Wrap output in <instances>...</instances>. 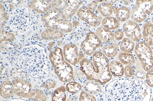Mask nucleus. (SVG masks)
<instances>
[{"instance_id": "1", "label": "nucleus", "mask_w": 153, "mask_h": 101, "mask_svg": "<svg viewBox=\"0 0 153 101\" xmlns=\"http://www.w3.org/2000/svg\"><path fill=\"white\" fill-rule=\"evenodd\" d=\"M105 101H150L151 88L146 81L119 78L110 81L104 89Z\"/></svg>"}, {"instance_id": "2", "label": "nucleus", "mask_w": 153, "mask_h": 101, "mask_svg": "<svg viewBox=\"0 0 153 101\" xmlns=\"http://www.w3.org/2000/svg\"><path fill=\"white\" fill-rule=\"evenodd\" d=\"M49 64L45 48L38 45H30L23 48L18 60L19 68L35 78L48 77L50 72Z\"/></svg>"}, {"instance_id": "3", "label": "nucleus", "mask_w": 153, "mask_h": 101, "mask_svg": "<svg viewBox=\"0 0 153 101\" xmlns=\"http://www.w3.org/2000/svg\"><path fill=\"white\" fill-rule=\"evenodd\" d=\"M36 20L37 18L33 14L31 9L22 6L11 11L8 23L13 31L23 34L30 29Z\"/></svg>"}, {"instance_id": "4", "label": "nucleus", "mask_w": 153, "mask_h": 101, "mask_svg": "<svg viewBox=\"0 0 153 101\" xmlns=\"http://www.w3.org/2000/svg\"><path fill=\"white\" fill-rule=\"evenodd\" d=\"M49 60L54 69L55 74L63 83H68L74 79V68L66 61L60 47L55 48L49 55Z\"/></svg>"}, {"instance_id": "5", "label": "nucleus", "mask_w": 153, "mask_h": 101, "mask_svg": "<svg viewBox=\"0 0 153 101\" xmlns=\"http://www.w3.org/2000/svg\"><path fill=\"white\" fill-rule=\"evenodd\" d=\"M42 20L47 28L56 30L64 34L70 33L73 30L72 22L61 18L58 8H52L43 15Z\"/></svg>"}, {"instance_id": "6", "label": "nucleus", "mask_w": 153, "mask_h": 101, "mask_svg": "<svg viewBox=\"0 0 153 101\" xmlns=\"http://www.w3.org/2000/svg\"><path fill=\"white\" fill-rule=\"evenodd\" d=\"M92 61L96 69L97 73L94 80L102 85L110 82L112 75L109 70V59L102 53L97 50L92 56Z\"/></svg>"}, {"instance_id": "7", "label": "nucleus", "mask_w": 153, "mask_h": 101, "mask_svg": "<svg viewBox=\"0 0 153 101\" xmlns=\"http://www.w3.org/2000/svg\"><path fill=\"white\" fill-rule=\"evenodd\" d=\"M134 53L146 72L153 67V53L151 47L144 41L136 45Z\"/></svg>"}, {"instance_id": "8", "label": "nucleus", "mask_w": 153, "mask_h": 101, "mask_svg": "<svg viewBox=\"0 0 153 101\" xmlns=\"http://www.w3.org/2000/svg\"><path fill=\"white\" fill-rule=\"evenodd\" d=\"M153 11V1H136L131 10L132 21L141 23Z\"/></svg>"}, {"instance_id": "9", "label": "nucleus", "mask_w": 153, "mask_h": 101, "mask_svg": "<svg viewBox=\"0 0 153 101\" xmlns=\"http://www.w3.org/2000/svg\"><path fill=\"white\" fill-rule=\"evenodd\" d=\"M102 42L97 36L95 32L91 31L87 33L85 37L80 44V48L84 54L91 56L97 50L102 47Z\"/></svg>"}, {"instance_id": "10", "label": "nucleus", "mask_w": 153, "mask_h": 101, "mask_svg": "<svg viewBox=\"0 0 153 101\" xmlns=\"http://www.w3.org/2000/svg\"><path fill=\"white\" fill-rule=\"evenodd\" d=\"M63 54L66 61L72 66H76L85 58L84 53L74 43H68L64 45Z\"/></svg>"}, {"instance_id": "11", "label": "nucleus", "mask_w": 153, "mask_h": 101, "mask_svg": "<svg viewBox=\"0 0 153 101\" xmlns=\"http://www.w3.org/2000/svg\"><path fill=\"white\" fill-rule=\"evenodd\" d=\"M13 84L15 94L20 97L30 99L33 89L30 81L26 78H18L12 81Z\"/></svg>"}, {"instance_id": "12", "label": "nucleus", "mask_w": 153, "mask_h": 101, "mask_svg": "<svg viewBox=\"0 0 153 101\" xmlns=\"http://www.w3.org/2000/svg\"><path fill=\"white\" fill-rule=\"evenodd\" d=\"M83 2L81 1H61L60 7L58 9L61 18L68 20L73 17L82 7Z\"/></svg>"}, {"instance_id": "13", "label": "nucleus", "mask_w": 153, "mask_h": 101, "mask_svg": "<svg viewBox=\"0 0 153 101\" xmlns=\"http://www.w3.org/2000/svg\"><path fill=\"white\" fill-rule=\"evenodd\" d=\"M77 15L80 20L92 27L96 28L101 24V18L86 6H82L77 12Z\"/></svg>"}, {"instance_id": "14", "label": "nucleus", "mask_w": 153, "mask_h": 101, "mask_svg": "<svg viewBox=\"0 0 153 101\" xmlns=\"http://www.w3.org/2000/svg\"><path fill=\"white\" fill-rule=\"evenodd\" d=\"M123 29L127 37L133 42L139 43L141 40L142 32L138 23L132 20H129L123 23Z\"/></svg>"}, {"instance_id": "15", "label": "nucleus", "mask_w": 153, "mask_h": 101, "mask_svg": "<svg viewBox=\"0 0 153 101\" xmlns=\"http://www.w3.org/2000/svg\"><path fill=\"white\" fill-rule=\"evenodd\" d=\"M27 6L36 13L45 15L52 9V2L51 1H31Z\"/></svg>"}, {"instance_id": "16", "label": "nucleus", "mask_w": 153, "mask_h": 101, "mask_svg": "<svg viewBox=\"0 0 153 101\" xmlns=\"http://www.w3.org/2000/svg\"><path fill=\"white\" fill-rule=\"evenodd\" d=\"M80 69L85 75L87 80H94L97 70L93 62L87 58H84L80 62Z\"/></svg>"}, {"instance_id": "17", "label": "nucleus", "mask_w": 153, "mask_h": 101, "mask_svg": "<svg viewBox=\"0 0 153 101\" xmlns=\"http://www.w3.org/2000/svg\"><path fill=\"white\" fill-rule=\"evenodd\" d=\"M82 90L93 96H98L102 93V85L94 80H87L82 84Z\"/></svg>"}, {"instance_id": "18", "label": "nucleus", "mask_w": 153, "mask_h": 101, "mask_svg": "<svg viewBox=\"0 0 153 101\" xmlns=\"http://www.w3.org/2000/svg\"><path fill=\"white\" fill-rule=\"evenodd\" d=\"M112 10L119 22H126L131 17V10L126 6L113 5Z\"/></svg>"}, {"instance_id": "19", "label": "nucleus", "mask_w": 153, "mask_h": 101, "mask_svg": "<svg viewBox=\"0 0 153 101\" xmlns=\"http://www.w3.org/2000/svg\"><path fill=\"white\" fill-rule=\"evenodd\" d=\"M95 33L102 42L108 44L115 41L114 33L110 30H108L103 26L98 27L95 31Z\"/></svg>"}, {"instance_id": "20", "label": "nucleus", "mask_w": 153, "mask_h": 101, "mask_svg": "<svg viewBox=\"0 0 153 101\" xmlns=\"http://www.w3.org/2000/svg\"><path fill=\"white\" fill-rule=\"evenodd\" d=\"M142 35L145 42L149 46H153V24L152 22L148 21L142 25Z\"/></svg>"}, {"instance_id": "21", "label": "nucleus", "mask_w": 153, "mask_h": 101, "mask_svg": "<svg viewBox=\"0 0 153 101\" xmlns=\"http://www.w3.org/2000/svg\"><path fill=\"white\" fill-rule=\"evenodd\" d=\"M119 46L116 41L105 44L101 47V52L108 58H114L118 54Z\"/></svg>"}, {"instance_id": "22", "label": "nucleus", "mask_w": 153, "mask_h": 101, "mask_svg": "<svg viewBox=\"0 0 153 101\" xmlns=\"http://www.w3.org/2000/svg\"><path fill=\"white\" fill-rule=\"evenodd\" d=\"M1 96L4 99H10L15 94L14 85L12 81L5 80L1 83Z\"/></svg>"}, {"instance_id": "23", "label": "nucleus", "mask_w": 153, "mask_h": 101, "mask_svg": "<svg viewBox=\"0 0 153 101\" xmlns=\"http://www.w3.org/2000/svg\"><path fill=\"white\" fill-rule=\"evenodd\" d=\"M109 67L112 76L121 77L124 75V65L119 60H112L109 63Z\"/></svg>"}, {"instance_id": "24", "label": "nucleus", "mask_w": 153, "mask_h": 101, "mask_svg": "<svg viewBox=\"0 0 153 101\" xmlns=\"http://www.w3.org/2000/svg\"><path fill=\"white\" fill-rule=\"evenodd\" d=\"M64 36V33L51 28H47L41 34L42 39L47 41L60 40Z\"/></svg>"}, {"instance_id": "25", "label": "nucleus", "mask_w": 153, "mask_h": 101, "mask_svg": "<svg viewBox=\"0 0 153 101\" xmlns=\"http://www.w3.org/2000/svg\"><path fill=\"white\" fill-rule=\"evenodd\" d=\"M102 26L108 30H117L120 26V22L116 18L113 17H105L102 19L101 21Z\"/></svg>"}, {"instance_id": "26", "label": "nucleus", "mask_w": 153, "mask_h": 101, "mask_svg": "<svg viewBox=\"0 0 153 101\" xmlns=\"http://www.w3.org/2000/svg\"><path fill=\"white\" fill-rule=\"evenodd\" d=\"M113 6V5L110 3V1H103L98 5L97 10L102 17H110L113 13L112 10Z\"/></svg>"}, {"instance_id": "27", "label": "nucleus", "mask_w": 153, "mask_h": 101, "mask_svg": "<svg viewBox=\"0 0 153 101\" xmlns=\"http://www.w3.org/2000/svg\"><path fill=\"white\" fill-rule=\"evenodd\" d=\"M68 93L64 86L58 87L54 91L51 101H66L68 98Z\"/></svg>"}, {"instance_id": "28", "label": "nucleus", "mask_w": 153, "mask_h": 101, "mask_svg": "<svg viewBox=\"0 0 153 101\" xmlns=\"http://www.w3.org/2000/svg\"><path fill=\"white\" fill-rule=\"evenodd\" d=\"M118 59L123 65L133 66L136 63V58L135 57L132 53L120 52L118 55Z\"/></svg>"}, {"instance_id": "29", "label": "nucleus", "mask_w": 153, "mask_h": 101, "mask_svg": "<svg viewBox=\"0 0 153 101\" xmlns=\"http://www.w3.org/2000/svg\"><path fill=\"white\" fill-rule=\"evenodd\" d=\"M135 43L128 37H124L119 45V49L121 52L131 53L134 50Z\"/></svg>"}, {"instance_id": "30", "label": "nucleus", "mask_w": 153, "mask_h": 101, "mask_svg": "<svg viewBox=\"0 0 153 101\" xmlns=\"http://www.w3.org/2000/svg\"><path fill=\"white\" fill-rule=\"evenodd\" d=\"M133 66L135 71L133 78L139 80L146 81V72L144 70L143 67L137 59L136 58V63Z\"/></svg>"}, {"instance_id": "31", "label": "nucleus", "mask_w": 153, "mask_h": 101, "mask_svg": "<svg viewBox=\"0 0 153 101\" xmlns=\"http://www.w3.org/2000/svg\"><path fill=\"white\" fill-rule=\"evenodd\" d=\"M65 88L68 92L72 95H76L82 90V84L74 81L67 83Z\"/></svg>"}, {"instance_id": "32", "label": "nucleus", "mask_w": 153, "mask_h": 101, "mask_svg": "<svg viewBox=\"0 0 153 101\" xmlns=\"http://www.w3.org/2000/svg\"><path fill=\"white\" fill-rule=\"evenodd\" d=\"M30 100L33 101H48V98L42 90L39 89H33Z\"/></svg>"}, {"instance_id": "33", "label": "nucleus", "mask_w": 153, "mask_h": 101, "mask_svg": "<svg viewBox=\"0 0 153 101\" xmlns=\"http://www.w3.org/2000/svg\"><path fill=\"white\" fill-rule=\"evenodd\" d=\"M16 36L14 33H11L7 30H1V42H12L15 39Z\"/></svg>"}, {"instance_id": "34", "label": "nucleus", "mask_w": 153, "mask_h": 101, "mask_svg": "<svg viewBox=\"0 0 153 101\" xmlns=\"http://www.w3.org/2000/svg\"><path fill=\"white\" fill-rule=\"evenodd\" d=\"M57 85V81L53 78H45L42 83L41 87L45 89H52L56 88Z\"/></svg>"}, {"instance_id": "35", "label": "nucleus", "mask_w": 153, "mask_h": 101, "mask_svg": "<svg viewBox=\"0 0 153 101\" xmlns=\"http://www.w3.org/2000/svg\"><path fill=\"white\" fill-rule=\"evenodd\" d=\"M74 79L76 80V81L82 84L87 80L85 75L81 70L80 67L74 69Z\"/></svg>"}, {"instance_id": "36", "label": "nucleus", "mask_w": 153, "mask_h": 101, "mask_svg": "<svg viewBox=\"0 0 153 101\" xmlns=\"http://www.w3.org/2000/svg\"><path fill=\"white\" fill-rule=\"evenodd\" d=\"M7 22V14L5 7L1 4V29L5 27Z\"/></svg>"}, {"instance_id": "37", "label": "nucleus", "mask_w": 153, "mask_h": 101, "mask_svg": "<svg viewBox=\"0 0 153 101\" xmlns=\"http://www.w3.org/2000/svg\"><path fill=\"white\" fill-rule=\"evenodd\" d=\"M79 101H98L95 96L89 94L85 91H81L79 95Z\"/></svg>"}, {"instance_id": "38", "label": "nucleus", "mask_w": 153, "mask_h": 101, "mask_svg": "<svg viewBox=\"0 0 153 101\" xmlns=\"http://www.w3.org/2000/svg\"><path fill=\"white\" fill-rule=\"evenodd\" d=\"M134 68L131 65H127L124 68V75L127 78H133L134 75Z\"/></svg>"}, {"instance_id": "39", "label": "nucleus", "mask_w": 153, "mask_h": 101, "mask_svg": "<svg viewBox=\"0 0 153 101\" xmlns=\"http://www.w3.org/2000/svg\"><path fill=\"white\" fill-rule=\"evenodd\" d=\"M146 83L150 88H153V67L146 72Z\"/></svg>"}, {"instance_id": "40", "label": "nucleus", "mask_w": 153, "mask_h": 101, "mask_svg": "<svg viewBox=\"0 0 153 101\" xmlns=\"http://www.w3.org/2000/svg\"><path fill=\"white\" fill-rule=\"evenodd\" d=\"M124 32L122 29H117L114 31V37L115 40L121 41L124 38Z\"/></svg>"}, {"instance_id": "41", "label": "nucleus", "mask_w": 153, "mask_h": 101, "mask_svg": "<svg viewBox=\"0 0 153 101\" xmlns=\"http://www.w3.org/2000/svg\"><path fill=\"white\" fill-rule=\"evenodd\" d=\"M103 1H92L90 2V4H88L87 7L90 9L92 11L95 10L97 9L98 5L102 2Z\"/></svg>"}, {"instance_id": "42", "label": "nucleus", "mask_w": 153, "mask_h": 101, "mask_svg": "<svg viewBox=\"0 0 153 101\" xmlns=\"http://www.w3.org/2000/svg\"><path fill=\"white\" fill-rule=\"evenodd\" d=\"M79 96L78 95H73L67 98L66 101H79Z\"/></svg>"}, {"instance_id": "43", "label": "nucleus", "mask_w": 153, "mask_h": 101, "mask_svg": "<svg viewBox=\"0 0 153 101\" xmlns=\"http://www.w3.org/2000/svg\"><path fill=\"white\" fill-rule=\"evenodd\" d=\"M73 28H76L80 26V22L77 19H74L72 22Z\"/></svg>"}, {"instance_id": "44", "label": "nucleus", "mask_w": 153, "mask_h": 101, "mask_svg": "<svg viewBox=\"0 0 153 101\" xmlns=\"http://www.w3.org/2000/svg\"><path fill=\"white\" fill-rule=\"evenodd\" d=\"M9 101H27V100H24V99H11V100H10Z\"/></svg>"}, {"instance_id": "45", "label": "nucleus", "mask_w": 153, "mask_h": 101, "mask_svg": "<svg viewBox=\"0 0 153 101\" xmlns=\"http://www.w3.org/2000/svg\"><path fill=\"white\" fill-rule=\"evenodd\" d=\"M151 22H152V23L153 24V16L152 17V18H151Z\"/></svg>"}, {"instance_id": "46", "label": "nucleus", "mask_w": 153, "mask_h": 101, "mask_svg": "<svg viewBox=\"0 0 153 101\" xmlns=\"http://www.w3.org/2000/svg\"><path fill=\"white\" fill-rule=\"evenodd\" d=\"M150 101H153V97H151V100H150Z\"/></svg>"}, {"instance_id": "47", "label": "nucleus", "mask_w": 153, "mask_h": 101, "mask_svg": "<svg viewBox=\"0 0 153 101\" xmlns=\"http://www.w3.org/2000/svg\"></svg>"}]
</instances>
